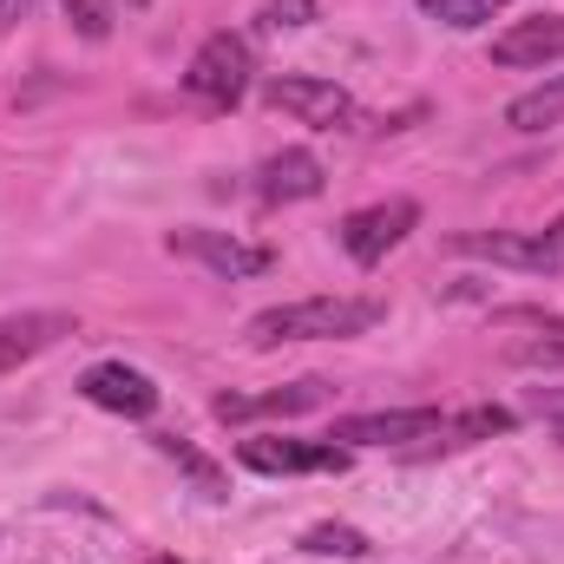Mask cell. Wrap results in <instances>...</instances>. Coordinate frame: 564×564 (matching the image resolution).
<instances>
[{"label":"cell","mask_w":564,"mask_h":564,"mask_svg":"<svg viewBox=\"0 0 564 564\" xmlns=\"http://www.w3.org/2000/svg\"><path fill=\"white\" fill-rule=\"evenodd\" d=\"M388 308L375 295H308V302H276L263 315H250L243 341L250 348H282V341H348L368 335Z\"/></svg>","instance_id":"1"},{"label":"cell","mask_w":564,"mask_h":564,"mask_svg":"<svg viewBox=\"0 0 564 564\" xmlns=\"http://www.w3.org/2000/svg\"><path fill=\"white\" fill-rule=\"evenodd\" d=\"M250 79H257V53L243 33H210L197 46V59L184 66V93L204 106H237L250 93Z\"/></svg>","instance_id":"2"},{"label":"cell","mask_w":564,"mask_h":564,"mask_svg":"<svg viewBox=\"0 0 564 564\" xmlns=\"http://www.w3.org/2000/svg\"><path fill=\"white\" fill-rule=\"evenodd\" d=\"M263 99H270L276 112H289V119L315 126V132H348V126L361 119L355 93L335 86V79H315V73H276V79H263Z\"/></svg>","instance_id":"3"},{"label":"cell","mask_w":564,"mask_h":564,"mask_svg":"<svg viewBox=\"0 0 564 564\" xmlns=\"http://www.w3.org/2000/svg\"><path fill=\"white\" fill-rule=\"evenodd\" d=\"M453 257H486V263H506V270H525V276H558L564 250L545 230H453L446 237Z\"/></svg>","instance_id":"4"},{"label":"cell","mask_w":564,"mask_h":564,"mask_svg":"<svg viewBox=\"0 0 564 564\" xmlns=\"http://www.w3.org/2000/svg\"><path fill=\"white\" fill-rule=\"evenodd\" d=\"M164 250L204 263L210 276H224V282H250V276H270V270H276V250L243 243V237H230V230H171Z\"/></svg>","instance_id":"5"},{"label":"cell","mask_w":564,"mask_h":564,"mask_svg":"<svg viewBox=\"0 0 564 564\" xmlns=\"http://www.w3.org/2000/svg\"><path fill=\"white\" fill-rule=\"evenodd\" d=\"M421 224V204L414 197H388V204H368V210H355V217H341V250L361 263V270H375L394 243H408V230Z\"/></svg>","instance_id":"6"},{"label":"cell","mask_w":564,"mask_h":564,"mask_svg":"<svg viewBox=\"0 0 564 564\" xmlns=\"http://www.w3.org/2000/svg\"><path fill=\"white\" fill-rule=\"evenodd\" d=\"M237 459L250 473H348V446L335 440H243Z\"/></svg>","instance_id":"7"},{"label":"cell","mask_w":564,"mask_h":564,"mask_svg":"<svg viewBox=\"0 0 564 564\" xmlns=\"http://www.w3.org/2000/svg\"><path fill=\"white\" fill-rule=\"evenodd\" d=\"M79 394H86L93 408H106V414H126V421H151V414H158V381L139 375V368H126V361H99V368H86Z\"/></svg>","instance_id":"8"},{"label":"cell","mask_w":564,"mask_h":564,"mask_svg":"<svg viewBox=\"0 0 564 564\" xmlns=\"http://www.w3.org/2000/svg\"><path fill=\"white\" fill-rule=\"evenodd\" d=\"M440 408H388V414H348V421H335L328 440H341V446H408V440H433L440 433Z\"/></svg>","instance_id":"9"},{"label":"cell","mask_w":564,"mask_h":564,"mask_svg":"<svg viewBox=\"0 0 564 564\" xmlns=\"http://www.w3.org/2000/svg\"><path fill=\"white\" fill-rule=\"evenodd\" d=\"M66 335H79V322H73V315H59V308L7 315V322H0V375L26 368L33 355H46V348H53V341H66Z\"/></svg>","instance_id":"10"},{"label":"cell","mask_w":564,"mask_h":564,"mask_svg":"<svg viewBox=\"0 0 564 564\" xmlns=\"http://www.w3.org/2000/svg\"><path fill=\"white\" fill-rule=\"evenodd\" d=\"M322 184H328V171H322V158L302 151V144H289V151H276V158H263V171H257V197H263V204H302V197H322Z\"/></svg>","instance_id":"11"},{"label":"cell","mask_w":564,"mask_h":564,"mask_svg":"<svg viewBox=\"0 0 564 564\" xmlns=\"http://www.w3.org/2000/svg\"><path fill=\"white\" fill-rule=\"evenodd\" d=\"M545 59H564V13L519 20L492 40V66H545Z\"/></svg>","instance_id":"12"},{"label":"cell","mask_w":564,"mask_h":564,"mask_svg":"<svg viewBox=\"0 0 564 564\" xmlns=\"http://www.w3.org/2000/svg\"><path fill=\"white\" fill-rule=\"evenodd\" d=\"M328 401V381H289V388H270V394H224L217 401V421H270V414H308Z\"/></svg>","instance_id":"13"},{"label":"cell","mask_w":564,"mask_h":564,"mask_svg":"<svg viewBox=\"0 0 564 564\" xmlns=\"http://www.w3.org/2000/svg\"><path fill=\"white\" fill-rule=\"evenodd\" d=\"M512 426H519V414H512V408H492V401H486V408L446 414L433 440H440V446H479V440H492V433H512Z\"/></svg>","instance_id":"14"},{"label":"cell","mask_w":564,"mask_h":564,"mask_svg":"<svg viewBox=\"0 0 564 564\" xmlns=\"http://www.w3.org/2000/svg\"><path fill=\"white\" fill-rule=\"evenodd\" d=\"M558 119H564V73L545 79V86H532V93H519V99L506 106V126H512V132H545V126H558Z\"/></svg>","instance_id":"15"},{"label":"cell","mask_w":564,"mask_h":564,"mask_svg":"<svg viewBox=\"0 0 564 564\" xmlns=\"http://www.w3.org/2000/svg\"><path fill=\"white\" fill-rule=\"evenodd\" d=\"M302 552H308V558H368L375 545H368L355 525H308V532H302Z\"/></svg>","instance_id":"16"},{"label":"cell","mask_w":564,"mask_h":564,"mask_svg":"<svg viewBox=\"0 0 564 564\" xmlns=\"http://www.w3.org/2000/svg\"><path fill=\"white\" fill-rule=\"evenodd\" d=\"M512 368H564V322H545V335H525L506 348Z\"/></svg>","instance_id":"17"},{"label":"cell","mask_w":564,"mask_h":564,"mask_svg":"<svg viewBox=\"0 0 564 564\" xmlns=\"http://www.w3.org/2000/svg\"><path fill=\"white\" fill-rule=\"evenodd\" d=\"M158 453H164V459H177V466H184V473H191V479L210 492V499H224V473H217V466H210V459H204L191 440H177V433H158Z\"/></svg>","instance_id":"18"},{"label":"cell","mask_w":564,"mask_h":564,"mask_svg":"<svg viewBox=\"0 0 564 564\" xmlns=\"http://www.w3.org/2000/svg\"><path fill=\"white\" fill-rule=\"evenodd\" d=\"M499 7H506V0H421L426 20H440V26H459V33H466V26H486Z\"/></svg>","instance_id":"19"},{"label":"cell","mask_w":564,"mask_h":564,"mask_svg":"<svg viewBox=\"0 0 564 564\" xmlns=\"http://www.w3.org/2000/svg\"><path fill=\"white\" fill-rule=\"evenodd\" d=\"M59 7H66V20L79 26V40H106V33H112V13H106L99 0H59Z\"/></svg>","instance_id":"20"},{"label":"cell","mask_w":564,"mask_h":564,"mask_svg":"<svg viewBox=\"0 0 564 564\" xmlns=\"http://www.w3.org/2000/svg\"><path fill=\"white\" fill-rule=\"evenodd\" d=\"M263 20H270V26H315V20H322V7H315V0H270V7H263Z\"/></svg>","instance_id":"21"},{"label":"cell","mask_w":564,"mask_h":564,"mask_svg":"<svg viewBox=\"0 0 564 564\" xmlns=\"http://www.w3.org/2000/svg\"><path fill=\"white\" fill-rule=\"evenodd\" d=\"M539 414L552 421V433H558V446H564V388H552V394H539Z\"/></svg>","instance_id":"22"},{"label":"cell","mask_w":564,"mask_h":564,"mask_svg":"<svg viewBox=\"0 0 564 564\" xmlns=\"http://www.w3.org/2000/svg\"><path fill=\"white\" fill-rule=\"evenodd\" d=\"M20 7H26V0H0V20H13V13H20Z\"/></svg>","instance_id":"23"},{"label":"cell","mask_w":564,"mask_h":564,"mask_svg":"<svg viewBox=\"0 0 564 564\" xmlns=\"http://www.w3.org/2000/svg\"><path fill=\"white\" fill-rule=\"evenodd\" d=\"M545 237H552V243H558V250H564V217H558V224H552V230H545Z\"/></svg>","instance_id":"24"},{"label":"cell","mask_w":564,"mask_h":564,"mask_svg":"<svg viewBox=\"0 0 564 564\" xmlns=\"http://www.w3.org/2000/svg\"><path fill=\"white\" fill-rule=\"evenodd\" d=\"M126 7H151V0H126Z\"/></svg>","instance_id":"25"},{"label":"cell","mask_w":564,"mask_h":564,"mask_svg":"<svg viewBox=\"0 0 564 564\" xmlns=\"http://www.w3.org/2000/svg\"><path fill=\"white\" fill-rule=\"evenodd\" d=\"M151 564H177V558H151Z\"/></svg>","instance_id":"26"}]
</instances>
